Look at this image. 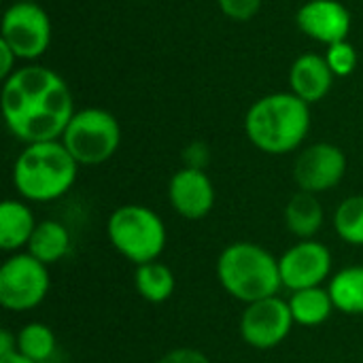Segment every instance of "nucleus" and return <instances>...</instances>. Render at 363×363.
<instances>
[{
    "label": "nucleus",
    "instance_id": "1",
    "mask_svg": "<svg viewBox=\"0 0 363 363\" xmlns=\"http://www.w3.org/2000/svg\"><path fill=\"white\" fill-rule=\"evenodd\" d=\"M0 106L9 132L26 145L60 140L77 113L64 77L40 64L19 66L2 81Z\"/></svg>",
    "mask_w": 363,
    "mask_h": 363
},
{
    "label": "nucleus",
    "instance_id": "2",
    "mask_svg": "<svg viewBox=\"0 0 363 363\" xmlns=\"http://www.w3.org/2000/svg\"><path fill=\"white\" fill-rule=\"evenodd\" d=\"M311 121V104L291 91H274L249 106L245 115V134L257 151L287 155L304 145Z\"/></svg>",
    "mask_w": 363,
    "mask_h": 363
},
{
    "label": "nucleus",
    "instance_id": "3",
    "mask_svg": "<svg viewBox=\"0 0 363 363\" xmlns=\"http://www.w3.org/2000/svg\"><path fill=\"white\" fill-rule=\"evenodd\" d=\"M79 164L62 140L30 143L13 164V187L26 202H55L77 183Z\"/></svg>",
    "mask_w": 363,
    "mask_h": 363
},
{
    "label": "nucleus",
    "instance_id": "4",
    "mask_svg": "<svg viewBox=\"0 0 363 363\" xmlns=\"http://www.w3.org/2000/svg\"><path fill=\"white\" fill-rule=\"evenodd\" d=\"M215 274L223 291L245 306L279 296L283 289L279 257L249 240L228 245L217 257Z\"/></svg>",
    "mask_w": 363,
    "mask_h": 363
},
{
    "label": "nucleus",
    "instance_id": "5",
    "mask_svg": "<svg viewBox=\"0 0 363 363\" xmlns=\"http://www.w3.org/2000/svg\"><path fill=\"white\" fill-rule=\"evenodd\" d=\"M106 236L111 247L134 266L160 259L168 245L164 219L145 204L117 206L108 215Z\"/></svg>",
    "mask_w": 363,
    "mask_h": 363
},
{
    "label": "nucleus",
    "instance_id": "6",
    "mask_svg": "<svg viewBox=\"0 0 363 363\" xmlns=\"http://www.w3.org/2000/svg\"><path fill=\"white\" fill-rule=\"evenodd\" d=\"M60 140L79 166H100L119 151L121 125L106 108L87 106L72 115Z\"/></svg>",
    "mask_w": 363,
    "mask_h": 363
},
{
    "label": "nucleus",
    "instance_id": "7",
    "mask_svg": "<svg viewBox=\"0 0 363 363\" xmlns=\"http://www.w3.org/2000/svg\"><path fill=\"white\" fill-rule=\"evenodd\" d=\"M51 289L49 266L28 251L11 253L0 266V306L11 313L38 308Z\"/></svg>",
    "mask_w": 363,
    "mask_h": 363
},
{
    "label": "nucleus",
    "instance_id": "8",
    "mask_svg": "<svg viewBox=\"0 0 363 363\" xmlns=\"http://www.w3.org/2000/svg\"><path fill=\"white\" fill-rule=\"evenodd\" d=\"M51 19L38 2L15 0L2 13L0 40L23 62H36L45 55L51 45Z\"/></svg>",
    "mask_w": 363,
    "mask_h": 363
},
{
    "label": "nucleus",
    "instance_id": "9",
    "mask_svg": "<svg viewBox=\"0 0 363 363\" xmlns=\"http://www.w3.org/2000/svg\"><path fill=\"white\" fill-rule=\"evenodd\" d=\"M294 325L296 321L291 317L289 304L279 296L247 304L238 321L242 340L255 351L277 349L287 340Z\"/></svg>",
    "mask_w": 363,
    "mask_h": 363
},
{
    "label": "nucleus",
    "instance_id": "10",
    "mask_svg": "<svg viewBox=\"0 0 363 363\" xmlns=\"http://www.w3.org/2000/svg\"><path fill=\"white\" fill-rule=\"evenodd\" d=\"M332 251L315 238L298 240L279 257L281 283L289 294L308 287H323V283L332 279Z\"/></svg>",
    "mask_w": 363,
    "mask_h": 363
},
{
    "label": "nucleus",
    "instance_id": "11",
    "mask_svg": "<svg viewBox=\"0 0 363 363\" xmlns=\"http://www.w3.org/2000/svg\"><path fill=\"white\" fill-rule=\"evenodd\" d=\"M347 174V155L334 143H313L294 162V181L300 191L325 194L340 185Z\"/></svg>",
    "mask_w": 363,
    "mask_h": 363
},
{
    "label": "nucleus",
    "instance_id": "12",
    "mask_svg": "<svg viewBox=\"0 0 363 363\" xmlns=\"http://www.w3.org/2000/svg\"><path fill=\"white\" fill-rule=\"evenodd\" d=\"M215 185L206 170L183 166L168 181V202L172 211L187 221L208 217L215 208Z\"/></svg>",
    "mask_w": 363,
    "mask_h": 363
},
{
    "label": "nucleus",
    "instance_id": "13",
    "mask_svg": "<svg viewBox=\"0 0 363 363\" xmlns=\"http://www.w3.org/2000/svg\"><path fill=\"white\" fill-rule=\"evenodd\" d=\"M300 32L325 47L349 40L351 13L340 0H308L296 13Z\"/></svg>",
    "mask_w": 363,
    "mask_h": 363
},
{
    "label": "nucleus",
    "instance_id": "14",
    "mask_svg": "<svg viewBox=\"0 0 363 363\" xmlns=\"http://www.w3.org/2000/svg\"><path fill=\"white\" fill-rule=\"evenodd\" d=\"M334 79L336 77L328 66L325 55L302 53L289 68V91L306 104H315L330 94Z\"/></svg>",
    "mask_w": 363,
    "mask_h": 363
},
{
    "label": "nucleus",
    "instance_id": "15",
    "mask_svg": "<svg viewBox=\"0 0 363 363\" xmlns=\"http://www.w3.org/2000/svg\"><path fill=\"white\" fill-rule=\"evenodd\" d=\"M38 221L26 200H4L0 204V249L4 253H19L28 242Z\"/></svg>",
    "mask_w": 363,
    "mask_h": 363
},
{
    "label": "nucleus",
    "instance_id": "16",
    "mask_svg": "<svg viewBox=\"0 0 363 363\" xmlns=\"http://www.w3.org/2000/svg\"><path fill=\"white\" fill-rule=\"evenodd\" d=\"M283 221L287 232L298 240L315 238L325 223V211L319 196L298 189V194H294L285 204Z\"/></svg>",
    "mask_w": 363,
    "mask_h": 363
},
{
    "label": "nucleus",
    "instance_id": "17",
    "mask_svg": "<svg viewBox=\"0 0 363 363\" xmlns=\"http://www.w3.org/2000/svg\"><path fill=\"white\" fill-rule=\"evenodd\" d=\"M70 245L72 240H70L68 228L62 221L45 219V221H38L26 251L34 255L38 262H43L45 266H53L68 255Z\"/></svg>",
    "mask_w": 363,
    "mask_h": 363
},
{
    "label": "nucleus",
    "instance_id": "18",
    "mask_svg": "<svg viewBox=\"0 0 363 363\" xmlns=\"http://www.w3.org/2000/svg\"><path fill=\"white\" fill-rule=\"evenodd\" d=\"M287 304H289V311H291L296 325H302V328L323 325L332 317V313L336 311L332 296H330L325 285L291 291Z\"/></svg>",
    "mask_w": 363,
    "mask_h": 363
},
{
    "label": "nucleus",
    "instance_id": "19",
    "mask_svg": "<svg viewBox=\"0 0 363 363\" xmlns=\"http://www.w3.org/2000/svg\"><path fill=\"white\" fill-rule=\"evenodd\" d=\"M134 287L138 296L149 304H164L172 298L177 279L170 266L155 259L149 264H140L134 270Z\"/></svg>",
    "mask_w": 363,
    "mask_h": 363
},
{
    "label": "nucleus",
    "instance_id": "20",
    "mask_svg": "<svg viewBox=\"0 0 363 363\" xmlns=\"http://www.w3.org/2000/svg\"><path fill=\"white\" fill-rule=\"evenodd\" d=\"M328 291L336 311L345 315H363V266H347L332 274Z\"/></svg>",
    "mask_w": 363,
    "mask_h": 363
},
{
    "label": "nucleus",
    "instance_id": "21",
    "mask_svg": "<svg viewBox=\"0 0 363 363\" xmlns=\"http://www.w3.org/2000/svg\"><path fill=\"white\" fill-rule=\"evenodd\" d=\"M57 349L53 330L43 321H30L17 332V353L34 363H47Z\"/></svg>",
    "mask_w": 363,
    "mask_h": 363
},
{
    "label": "nucleus",
    "instance_id": "22",
    "mask_svg": "<svg viewBox=\"0 0 363 363\" xmlns=\"http://www.w3.org/2000/svg\"><path fill=\"white\" fill-rule=\"evenodd\" d=\"M332 225L342 242L351 247H363V194L349 196L336 206Z\"/></svg>",
    "mask_w": 363,
    "mask_h": 363
},
{
    "label": "nucleus",
    "instance_id": "23",
    "mask_svg": "<svg viewBox=\"0 0 363 363\" xmlns=\"http://www.w3.org/2000/svg\"><path fill=\"white\" fill-rule=\"evenodd\" d=\"M325 62L328 66L332 68L334 77H349L355 72L357 68V49L349 43V40H340V43H334L325 49Z\"/></svg>",
    "mask_w": 363,
    "mask_h": 363
},
{
    "label": "nucleus",
    "instance_id": "24",
    "mask_svg": "<svg viewBox=\"0 0 363 363\" xmlns=\"http://www.w3.org/2000/svg\"><path fill=\"white\" fill-rule=\"evenodd\" d=\"M262 2L264 0H217L221 13L232 21H251L259 13Z\"/></svg>",
    "mask_w": 363,
    "mask_h": 363
},
{
    "label": "nucleus",
    "instance_id": "25",
    "mask_svg": "<svg viewBox=\"0 0 363 363\" xmlns=\"http://www.w3.org/2000/svg\"><path fill=\"white\" fill-rule=\"evenodd\" d=\"M211 162V149L206 143L202 140H194L183 149V166L187 168H198V170H206Z\"/></svg>",
    "mask_w": 363,
    "mask_h": 363
},
{
    "label": "nucleus",
    "instance_id": "26",
    "mask_svg": "<svg viewBox=\"0 0 363 363\" xmlns=\"http://www.w3.org/2000/svg\"><path fill=\"white\" fill-rule=\"evenodd\" d=\"M157 363H213L208 359V355H204L198 349L191 347H177L172 351H168L166 355L160 357Z\"/></svg>",
    "mask_w": 363,
    "mask_h": 363
},
{
    "label": "nucleus",
    "instance_id": "27",
    "mask_svg": "<svg viewBox=\"0 0 363 363\" xmlns=\"http://www.w3.org/2000/svg\"><path fill=\"white\" fill-rule=\"evenodd\" d=\"M17 62H19V57L15 55V51H13L9 45H4V43L0 40V79H2V81L9 79V77L19 68Z\"/></svg>",
    "mask_w": 363,
    "mask_h": 363
},
{
    "label": "nucleus",
    "instance_id": "28",
    "mask_svg": "<svg viewBox=\"0 0 363 363\" xmlns=\"http://www.w3.org/2000/svg\"><path fill=\"white\" fill-rule=\"evenodd\" d=\"M17 353V334L2 330L0 332V357H9Z\"/></svg>",
    "mask_w": 363,
    "mask_h": 363
},
{
    "label": "nucleus",
    "instance_id": "29",
    "mask_svg": "<svg viewBox=\"0 0 363 363\" xmlns=\"http://www.w3.org/2000/svg\"><path fill=\"white\" fill-rule=\"evenodd\" d=\"M0 363H34V362H30V359L21 357L19 353H15V355H9V357H0Z\"/></svg>",
    "mask_w": 363,
    "mask_h": 363
},
{
    "label": "nucleus",
    "instance_id": "30",
    "mask_svg": "<svg viewBox=\"0 0 363 363\" xmlns=\"http://www.w3.org/2000/svg\"><path fill=\"white\" fill-rule=\"evenodd\" d=\"M21 2H36V0H21Z\"/></svg>",
    "mask_w": 363,
    "mask_h": 363
}]
</instances>
